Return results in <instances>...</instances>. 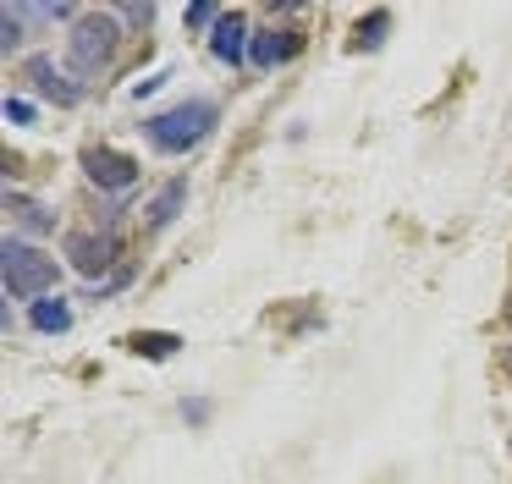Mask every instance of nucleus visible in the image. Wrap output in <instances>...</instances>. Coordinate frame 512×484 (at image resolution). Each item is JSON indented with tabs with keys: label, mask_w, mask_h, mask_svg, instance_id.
<instances>
[{
	"label": "nucleus",
	"mask_w": 512,
	"mask_h": 484,
	"mask_svg": "<svg viewBox=\"0 0 512 484\" xmlns=\"http://www.w3.org/2000/svg\"><path fill=\"white\" fill-rule=\"evenodd\" d=\"M6 215H12L17 226L28 231V237H45V231H56V215H50V209L39 204V198H23V193H12V198H6Z\"/></svg>",
	"instance_id": "obj_10"
},
{
	"label": "nucleus",
	"mask_w": 512,
	"mask_h": 484,
	"mask_svg": "<svg viewBox=\"0 0 512 484\" xmlns=\"http://www.w3.org/2000/svg\"><path fill=\"white\" fill-rule=\"evenodd\" d=\"M28 325L45 330V336H67L72 330V303L67 297H39V303L28 308Z\"/></svg>",
	"instance_id": "obj_11"
},
{
	"label": "nucleus",
	"mask_w": 512,
	"mask_h": 484,
	"mask_svg": "<svg viewBox=\"0 0 512 484\" xmlns=\"http://www.w3.org/2000/svg\"><path fill=\"white\" fill-rule=\"evenodd\" d=\"M6 121H34V105L28 99H6Z\"/></svg>",
	"instance_id": "obj_16"
},
{
	"label": "nucleus",
	"mask_w": 512,
	"mask_h": 484,
	"mask_svg": "<svg viewBox=\"0 0 512 484\" xmlns=\"http://www.w3.org/2000/svg\"><path fill=\"white\" fill-rule=\"evenodd\" d=\"M210 50H215V61H226V66H243V61H248V50H254V33H248L243 11H226V17L215 22V28H210Z\"/></svg>",
	"instance_id": "obj_7"
},
{
	"label": "nucleus",
	"mask_w": 512,
	"mask_h": 484,
	"mask_svg": "<svg viewBox=\"0 0 512 484\" xmlns=\"http://www.w3.org/2000/svg\"><path fill=\"white\" fill-rule=\"evenodd\" d=\"M507 319H512V308H507Z\"/></svg>",
	"instance_id": "obj_18"
},
{
	"label": "nucleus",
	"mask_w": 512,
	"mask_h": 484,
	"mask_svg": "<svg viewBox=\"0 0 512 484\" xmlns=\"http://www.w3.org/2000/svg\"><path fill=\"white\" fill-rule=\"evenodd\" d=\"M215 121H221L215 99H182V105L155 110V116L144 121V138H149V149H160V154H188L193 143H204L215 132Z\"/></svg>",
	"instance_id": "obj_1"
},
{
	"label": "nucleus",
	"mask_w": 512,
	"mask_h": 484,
	"mask_svg": "<svg viewBox=\"0 0 512 484\" xmlns=\"http://www.w3.org/2000/svg\"><path fill=\"white\" fill-rule=\"evenodd\" d=\"M83 171H89V182L100 187V193H127V187L138 182V160L122 149H89L83 154Z\"/></svg>",
	"instance_id": "obj_5"
},
{
	"label": "nucleus",
	"mask_w": 512,
	"mask_h": 484,
	"mask_svg": "<svg viewBox=\"0 0 512 484\" xmlns=\"http://www.w3.org/2000/svg\"><path fill=\"white\" fill-rule=\"evenodd\" d=\"M116 259H122L116 231H72V237H67V264H72V270H83L89 281H100Z\"/></svg>",
	"instance_id": "obj_4"
},
{
	"label": "nucleus",
	"mask_w": 512,
	"mask_h": 484,
	"mask_svg": "<svg viewBox=\"0 0 512 484\" xmlns=\"http://www.w3.org/2000/svg\"><path fill=\"white\" fill-rule=\"evenodd\" d=\"M0 275H6V297L39 303V297H50V286H56V259L28 248L23 237H6V248H0Z\"/></svg>",
	"instance_id": "obj_3"
},
{
	"label": "nucleus",
	"mask_w": 512,
	"mask_h": 484,
	"mask_svg": "<svg viewBox=\"0 0 512 484\" xmlns=\"http://www.w3.org/2000/svg\"><path fill=\"white\" fill-rule=\"evenodd\" d=\"M28 83H34V94L39 99H56V105H83V83H72L67 72H56V61L50 55H34L28 61Z\"/></svg>",
	"instance_id": "obj_6"
},
{
	"label": "nucleus",
	"mask_w": 512,
	"mask_h": 484,
	"mask_svg": "<svg viewBox=\"0 0 512 484\" xmlns=\"http://www.w3.org/2000/svg\"><path fill=\"white\" fill-rule=\"evenodd\" d=\"M303 50V33H292V28H265V33H254V66H281V61H292V55Z\"/></svg>",
	"instance_id": "obj_8"
},
{
	"label": "nucleus",
	"mask_w": 512,
	"mask_h": 484,
	"mask_svg": "<svg viewBox=\"0 0 512 484\" xmlns=\"http://www.w3.org/2000/svg\"><path fill=\"white\" fill-rule=\"evenodd\" d=\"M133 347H138V352H155V358H166V352L177 347V341H171V336H138Z\"/></svg>",
	"instance_id": "obj_14"
},
{
	"label": "nucleus",
	"mask_w": 512,
	"mask_h": 484,
	"mask_svg": "<svg viewBox=\"0 0 512 484\" xmlns=\"http://www.w3.org/2000/svg\"><path fill=\"white\" fill-rule=\"evenodd\" d=\"M116 17H122V22H138V28H149V22H155V6H122Z\"/></svg>",
	"instance_id": "obj_15"
},
{
	"label": "nucleus",
	"mask_w": 512,
	"mask_h": 484,
	"mask_svg": "<svg viewBox=\"0 0 512 484\" xmlns=\"http://www.w3.org/2000/svg\"><path fill=\"white\" fill-rule=\"evenodd\" d=\"M122 50V17L116 11H78L72 22V39H67V66L78 77H100L105 66L116 61Z\"/></svg>",
	"instance_id": "obj_2"
},
{
	"label": "nucleus",
	"mask_w": 512,
	"mask_h": 484,
	"mask_svg": "<svg viewBox=\"0 0 512 484\" xmlns=\"http://www.w3.org/2000/svg\"><path fill=\"white\" fill-rule=\"evenodd\" d=\"M182 418H193V424H204V418H210V402H182Z\"/></svg>",
	"instance_id": "obj_17"
},
{
	"label": "nucleus",
	"mask_w": 512,
	"mask_h": 484,
	"mask_svg": "<svg viewBox=\"0 0 512 484\" xmlns=\"http://www.w3.org/2000/svg\"><path fill=\"white\" fill-rule=\"evenodd\" d=\"M17 44H23V17H17V11H12V0H6V6H0V50L12 55Z\"/></svg>",
	"instance_id": "obj_13"
},
{
	"label": "nucleus",
	"mask_w": 512,
	"mask_h": 484,
	"mask_svg": "<svg viewBox=\"0 0 512 484\" xmlns=\"http://www.w3.org/2000/svg\"><path fill=\"white\" fill-rule=\"evenodd\" d=\"M182 204H188V176H171V182L144 204V226H149V231H166L171 220L182 215Z\"/></svg>",
	"instance_id": "obj_9"
},
{
	"label": "nucleus",
	"mask_w": 512,
	"mask_h": 484,
	"mask_svg": "<svg viewBox=\"0 0 512 484\" xmlns=\"http://www.w3.org/2000/svg\"><path fill=\"white\" fill-rule=\"evenodd\" d=\"M386 33H391V11H369V17L353 28V44H358V50H380Z\"/></svg>",
	"instance_id": "obj_12"
}]
</instances>
